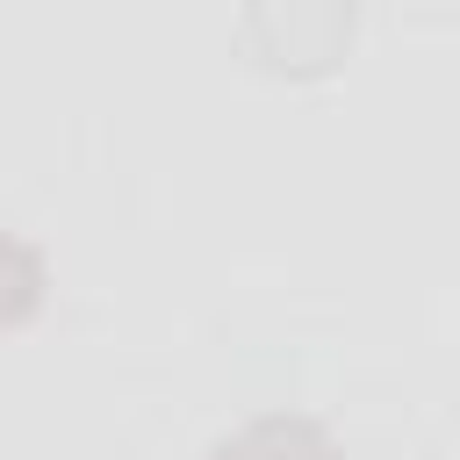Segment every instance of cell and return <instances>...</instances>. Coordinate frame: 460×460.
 Masks as SVG:
<instances>
[{"label":"cell","mask_w":460,"mask_h":460,"mask_svg":"<svg viewBox=\"0 0 460 460\" xmlns=\"http://www.w3.org/2000/svg\"><path fill=\"white\" fill-rule=\"evenodd\" d=\"M208 460H338V446H331V431H323L316 417H302V410H259V417H244L230 438H216Z\"/></svg>","instance_id":"1"},{"label":"cell","mask_w":460,"mask_h":460,"mask_svg":"<svg viewBox=\"0 0 460 460\" xmlns=\"http://www.w3.org/2000/svg\"><path fill=\"white\" fill-rule=\"evenodd\" d=\"M36 302H43V259H36V244L0 230V323H22Z\"/></svg>","instance_id":"2"}]
</instances>
